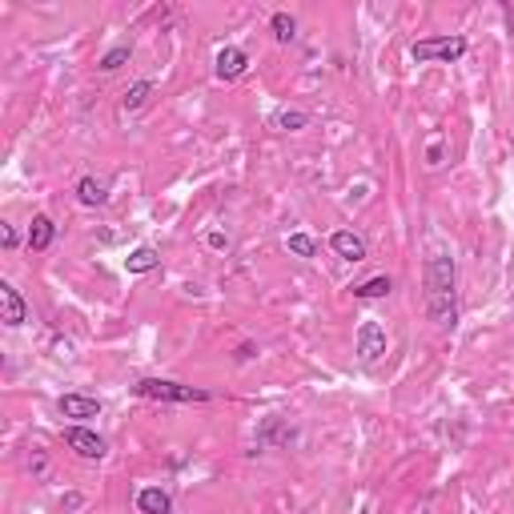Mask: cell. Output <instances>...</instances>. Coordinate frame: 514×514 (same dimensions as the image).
I'll use <instances>...</instances> for the list:
<instances>
[{
  "mask_svg": "<svg viewBox=\"0 0 514 514\" xmlns=\"http://www.w3.org/2000/svg\"><path fill=\"white\" fill-rule=\"evenodd\" d=\"M426 318L438 330L458 326V270L446 253H434L426 262Z\"/></svg>",
  "mask_w": 514,
  "mask_h": 514,
  "instance_id": "obj_1",
  "label": "cell"
},
{
  "mask_svg": "<svg viewBox=\"0 0 514 514\" xmlns=\"http://www.w3.org/2000/svg\"><path fill=\"white\" fill-rule=\"evenodd\" d=\"M466 36H422V41L410 44V57L422 65H454L466 57Z\"/></svg>",
  "mask_w": 514,
  "mask_h": 514,
  "instance_id": "obj_2",
  "label": "cell"
},
{
  "mask_svg": "<svg viewBox=\"0 0 514 514\" xmlns=\"http://www.w3.org/2000/svg\"><path fill=\"white\" fill-rule=\"evenodd\" d=\"M133 394H137V398H153V402H177V406H189V402H210V390L169 382V378H141V382L133 386Z\"/></svg>",
  "mask_w": 514,
  "mask_h": 514,
  "instance_id": "obj_3",
  "label": "cell"
},
{
  "mask_svg": "<svg viewBox=\"0 0 514 514\" xmlns=\"http://www.w3.org/2000/svg\"><path fill=\"white\" fill-rule=\"evenodd\" d=\"M386 330L374 322V318H366V322L357 326V334H354V354L362 357V366H374V362H382L386 357Z\"/></svg>",
  "mask_w": 514,
  "mask_h": 514,
  "instance_id": "obj_4",
  "label": "cell"
},
{
  "mask_svg": "<svg viewBox=\"0 0 514 514\" xmlns=\"http://www.w3.org/2000/svg\"><path fill=\"white\" fill-rule=\"evenodd\" d=\"M65 446H69L77 458H88V462H101L109 454V442L96 430H88V426H69L65 430Z\"/></svg>",
  "mask_w": 514,
  "mask_h": 514,
  "instance_id": "obj_5",
  "label": "cell"
},
{
  "mask_svg": "<svg viewBox=\"0 0 514 514\" xmlns=\"http://www.w3.org/2000/svg\"><path fill=\"white\" fill-rule=\"evenodd\" d=\"M245 69H249V57H245V49H237V44H226L218 57H213V73H218V81H242Z\"/></svg>",
  "mask_w": 514,
  "mask_h": 514,
  "instance_id": "obj_6",
  "label": "cell"
},
{
  "mask_svg": "<svg viewBox=\"0 0 514 514\" xmlns=\"http://www.w3.org/2000/svg\"><path fill=\"white\" fill-rule=\"evenodd\" d=\"M0 322L9 326V330H20L28 322V305L9 281H0Z\"/></svg>",
  "mask_w": 514,
  "mask_h": 514,
  "instance_id": "obj_7",
  "label": "cell"
},
{
  "mask_svg": "<svg viewBox=\"0 0 514 514\" xmlns=\"http://www.w3.org/2000/svg\"><path fill=\"white\" fill-rule=\"evenodd\" d=\"M57 410H61L65 418L77 422V426H81V422H88V418H101V402L85 398V394H65V398L57 402Z\"/></svg>",
  "mask_w": 514,
  "mask_h": 514,
  "instance_id": "obj_8",
  "label": "cell"
},
{
  "mask_svg": "<svg viewBox=\"0 0 514 514\" xmlns=\"http://www.w3.org/2000/svg\"><path fill=\"white\" fill-rule=\"evenodd\" d=\"M330 249L338 253L341 262H366V237L354 234V229H338L330 237Z\"/></svg>",
  "mask_w": 514,
  "mask_h": 514,
  "instance_id": "obj_9",
  "label": "cell"
},
{
  "mask_svg": "<svg viewBox=\"0 0 514 514\" xmlns=\"http://www.w3.org/2000/svg\"><path fill=\"white\" fill-rule=\"evenodd\" d=\"M53 242H57V226H53V218L36 213L33 226H28V249H33V253H44Z\"/></svg>",
  "mask_w": 514,
  "mask_h": 514,
  "instance_id": "obj_10",
  "label": "cell"
},
{
  "mask_svg": "<svg viewBox=\"0 0 514 514\" xmlns=\"http://www.w3.org/2000/svg\"><path fill=\"white\" fill-rule=\"evenodd\" d=\"M137 510L141 514H173V498H169V490H161V487H145L137 495Z\"/></svg>",
  "mask_w": 514,
  "mask_h": 514,
  "instance_id": "obj_11",
  "label": "cell"
},
{
  "mask_svg": "<svg viewBox=\"0 0 514 514\" xmlns=\"http://www.w3.org/2000/svg\"><path fill=\"white\" fill-rule=\"evenodd\" d=\"M77 201H81V205H88V210H96V205H105V201H109V185L101 181V177H81V181H77Z\"/></svg>",
  "mask_w": 514,
  "mask_h": 514,
  "instance_id": "obj_12",
  "label": "cell"
},
{
  "mask_svg": "<svg viewBox=\"0 0 514 514\" xmlns=\"http://www.w3.org/2000/svg\"><path fill=\"white\" fill-rule=\"evenodd\" d=\"M161 265V253L153 249V245H137V249L125 257V270L129 273H153Z\"/></svg>",
  "mask_w": 514,
  "mask_h": 514,
  "instance_id": "obj_13",
  "label": "cell"
},
{
  "mask_svg": "<svg viewBox=\"0 0 514 514\" xmlns=\"http://www.w3.org/2000/svg\"><path fill=\"white\" fill-rule=\"evenodd\" d=\"M149 96H153V81H133V85L125 88V96H121V109H125V113H137Z\"/></svg>",
  "mask_w": 514,
  "mask_h": 514,
  "instance_id": "obj_14",
  "label": "cell"
},
{
  "mask_svg": "<svg viewBox=\"0 0 514 514\" xmlns=\"http://www.w3.org/2000/svg\"><path fill=\"white\" fill-rule=\"evenodd\" d=\"M394 289V281L386 278V273H378V278H366L354 286V297H362V302H374V297H386Z\"/></svg>",
  "mask_w": 514,
  "mask_h": 514,
  "instance_id": "obj_15",
  "label": "cell"
},
{
  "mask_svg": "<svg viewBox=\"0 0 514 514\" xmlns=\"http://www.w3.org/2000/svg\"><path fill=\"white\" fill-rule=\"evenodd\" d=\"M270 28H273V36H278L281 44H289L297 36V20L289 17V12H273L270 17Z\"/></svg>",
  "mask_w": 514,
  "mask_h": 514,
  "instance_id": "obj_16",
  "label": "cell"
},
{
  "mask_svg": "<svg viewBox=\"0 0 514 514\" xmlns=\"http://www.w3.org/2000/svg\"><path fill=\"white\" fill-rule=\"evenodd\" d=\"M273 125H278V129H286V133L305 129V125H310V113H302V109H281V113L273 117Z\"/></svg>",
  "mask_w": 514,
  "mask_h": 514,
  "instance_id": "obj_17",
  "label": "cell"
},
{
  "mask_svg": "<svg viewBox=\"0 0 514 514\" xmlns=\"http://www.w3.org/2000/svg\"><path fill=\"white\" fill-rule=\"evenodd\" d=\"M129 57H133V44H117V49H109V53L101 57V73H117Z\"/></svg>",
  "mask_w": 514,
  "mask_h": 514,
  "instance_id": "obj_18",
  "label": "cell"
},
{
  "mask_svg": "<svg viewBox=\"0 0 514 514\" xmlns=\"http://www.w3.org/2000/svg\"><path fill=\"white\" fill-rule=\"evenodd\" d=\"M289 253H294V257H314L318 253V242L310 234H289Z\"/></svg>",
  "mask_w": 514,
  "mask_h": 514,
  "instance_id": "obj_19",
  "label": "cell"
},
{
  "mask_svg": "<svg viewBox=\"0 0 514 514\" xmlns=\"http://www.w3.org/2000/svg\"><path fill=\"white\" fill-rule=\"evenodd\" d=\"M0 242H4V249H17V245H20L17 229H12V226H0Z\"/></svg>",
  "mask_w": 514,
  "mask_h": 514,
  "instance_id": "obj_20",
  "label": "cell"
},
{
  "mask_svg": "<svg viewBox=\"0 0 514 514\" xmlns=\"http://www.w3.org/2000/svg\"><path fill=\"white\" fill-rule=\"evenodd\" d=\"M205 245H210V249H229V237L226 234H210V237H205Z\"/></svg>",
  "mask_w": 514,
  "mask_h": 514,
  "instance_id": "obj_21",
  "label": "cell"
}]
</instances>
